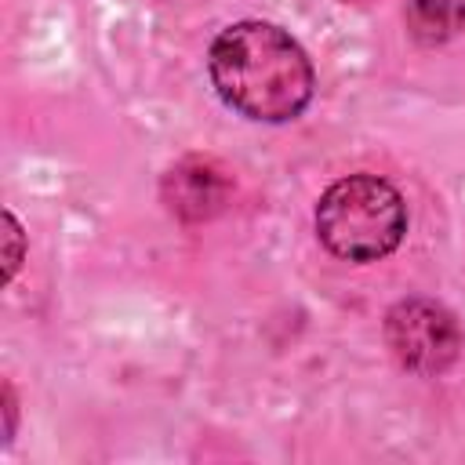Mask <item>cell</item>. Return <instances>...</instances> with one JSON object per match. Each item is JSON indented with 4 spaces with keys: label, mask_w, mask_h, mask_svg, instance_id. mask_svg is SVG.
I'll use <instances>...</instances> for the list:
<instances>
[{
    "label": "cell",
    "mask_w": 465,
    "mask_h": 465,
    "mask_svg": "<svg viewBox=\"0 0 465 465\" xmlns=\"http://www.w3.org/2000/svg\"><path fill=\"white\" fill-rule=\"evenodd\" d=\"M385 341L400 367L414 374H443L461 352L454 312L432 298H403L385 312Z\"/></svg>",
    "instance_id": "obj_3"
},
{
    "label": "cell",
    "mask_w": 465,
    "mask_h": 465,
    "mask_svg": "<svg viewBox=\"0 0 465 465\" xmlns=\"http://www.w3.org/2000/svg\"><path fill=\"white\" fill-rule=\"evenodd\" d=\"M211 84L229 109L247 120H294L316 87L305 51L269 22H236L222 29L207 54Z\"/></svg>",
    "instance_id": "obj_1"
},
{
    "label": "cell",
    "mask_w": 465,
    "mask_h": 465,
    "mask_svg": "<svg viewBox=\"0 0 465 465\" xmlns=\"http://www.w3.org/2000/svg\"><path fill=\"white\" fill-rule=\"evenodd\" d=\"M4 222H7V247H4V280H11L15 276V269H18V262H22V243H25V232H22V225H18V218L7 211L4 214Z\"/></svg>",
    "instance_id": "obj_6"
},
{
    "label": "cell",
    "mask_w": 465,
    "mask_h": 465,
    "mask_svg": "<svg viewBox=\"0 0 465 465\" xmlns=\"http://www.w3.org/2000/svg\"><path fill=\"white\" fill-rule=\"evenodd\" d=\"M403 22L418 44H447L465 29V0H407Z\"/></svg>",
    "instance_id": "obj_5"
},
{
    "label": "cell",
    "mask_w": 465,
    "mask_h": 465,
    "mask_svg": "<svg viewBox=\"0 0 465 465\" xmlns=\"http://www.w3.org/2000/svg\"><path fill=\"white\" fill-rule=\"evenodd\" d=\"M407 232V203L400 189L378 174H349L316 203L320 243L345 262H378L400 247Z\"/></svg>",
    "instance_id": "obj_2"
},
{
    "label": "cell",
    "mask_w": 465,
    "mask_h": 465,
    "mask_svg": "<svg viewBox=\"0 0 465 465\" xmlns=\"http://www.w3.org/2000/svg\"><path fill=\"white\" fill-rule=\"evenodd\" d=\"M232 193L229 171L211 156H185L163 174V203L182 222L214 218Z\"/></svg>",
    "instance_id": "obj_4"
},
{
    "label": "cell",
    "mask_w": 465,
    "mask_h": 465,
    "mask_svg": "<svg viewBox=\"0 0 465 465\" xmlns=\"http://www.w3.org/2000/svg\"><path fill=\"white\" fill-rule=\"evenodd\" d=\"M4 414H7L4 443H11V436H15V392H11V385H4Z\"/></svg>",
    "instance_id": "obj_7"
},
{
    "label": "cell",
    "mask_w": 465,
    "mask_h": 465,
    "mask_svg": "<svg viewBox=\"0 0 465 465\" xmlns=\"http://www.w3.org/2000/svg\"><path fill=\"white\" fill-rule=\"evenodd\" d=\"M352 4H360V0H352Z\"/></svg>",
    "instance_id": "obj_8"
}]
</instances>
